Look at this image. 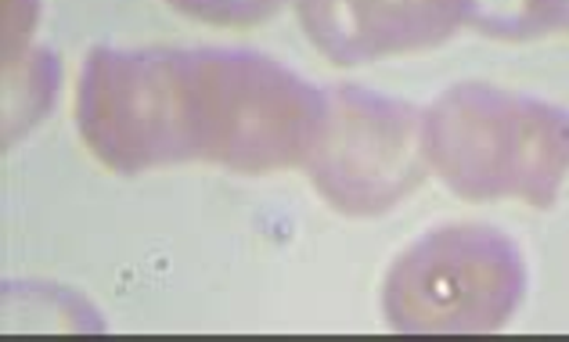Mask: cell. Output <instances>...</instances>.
<instances>
[{
  "instance_id": "cell-8",
  "label": "cell",
  "mask_w": 569,
  "mask_h": 342,
  "mask_svg": "<svg viewBox=\"0 0 569 342\" xmlns=\"http://www.w3.org/2000/svg\"><path fill=\"white\" fill-rule=\"evenodd\" d=\"M472 26L505 37L569 33V0H479Z\"/></svg>"
},
{
  "instance_id": "cell-6",
  "label": "cell",
  "mask_w": 569,
  "mask_h": 342,
  "mask_svg": "<svg viewBox=\"0 0 569 342\" xmlns=\"http://www.w3.org/2000/svg\"><path fill=\"white\" fill-rule=\"evenodd\" d=\"M303 37L336 66L440 48L476 22L479 0H292Z\"/></svg>"
},
{
  "instance_id": "cell-2",
  "label": "cell",
  "mask_w": 569,
  "mask_h": 342,
  "mask_svg": "<svg viewBox=\"0 0 569 342\" xmlns=\"http://www.w3.org/2000/svg\"><path fill=\"white\" fill-rule=\"evenodd\" d=\"M426 155L461 199L548 210L569 181V109L498 83H455L426 105Z\"/></svg>"
},
{
  "instance_id": "cell-7",
  "label": "cell",
  "mask_w": 569,
  "mask_h": 342,
  "mask_svg": "<svg viewBox=\"0 0 569 342\" xmlns=\"http://www.w3.org/2000/svg\"><path fill=\"white\" fill-rule=\"evenodd\" d=\"M62 83V66L48 48H26L4 58V141L22 133L51 109Z\"/></svg>"
},
{
  "instance_id": "cell-3",
  "label": "cell",
  "mask_w": 569,
  "mask_h": 342,
  "mask_svg": "<svg viewBox=\"0 0 569 342\" xmlns=\"http://www.w3.org/2000/svg\"><path fill=\"white\" fill-rule=\"evenodd\" d=\"M527 285V260L505 231L447 224L389 263L382 314L403 335H487L516 318Z\"/></svg>"
},
{
  "instance_id": "cell-10",
  "label": "cell",
  "mask_w": 569,
  "mask_h": 342,
  "mask_svg": "<svg viewBox=\"0 0 569 342\" xmlns=\"http://www.w3.org/2000/svg\"><path fill=\"white\" fill-rule=\"evenodd\" d=\"M40 19V0H4V58L26 51V40Z\"/></svg>"
},
{
  "instance_id": "cell-9",
  "label": "cell",
  "mask_w": 569,
  "mask_h": 342,
  "mask_svg": "<svg viewBox=\"0 0 569 342\" xmlns=\"http://www.w3.org/2000/svg\"><path fill=\"white\" fill-rule=\"evenodd\" d=\"M173 11L184 19L206 22V26H260L289 4V0H167Z\"/></svg>"
},
{
  "instance_id": "cell-1",
  "label": "cell",
  "mask_w": 569,
  "mask_h": 342,
  "mask_svg": "<svg viewBox=\"0 0 569 342\" xmlns=\"http://www.w3.org/2000/svg\"><path fill=\"white\" fill-rule=\"evenodd\" d=\"M191 159L234 173L307 170L328 127V87L246 48H181Z\"/></svg>"
},
{
  "instance_id": "cell-5",
  "label": "cell",
  "mask_w": 569,
  "mask_h": 342,
  "mask_svg": "<svg viewBox=\"0 0 569 342\" xmlns=\"http://www.w3.org/2000/svg\"><path fill=\"white\" fill-rule=\"evenodd\" d=\"M429 173L426 109L357 83L328 87V127L307 177L332 210L389 213Z\"/></svg>"
},
{
  "instance_id": "cell-4",
  "label": "cell",
  "mask_w": 569,
  "mask_h": 342,
  "mask_svg": "<svg viewBox=\"0 0 569 342\" xmlns=\"http://www.w3.org/2000/svg\"><path fill=\"white\" fill-rule=\"evenodd\" d=\"M77 130L116 173L191 162L181 48H94L77 83Z\"/></svg>"
}]
</instances>
